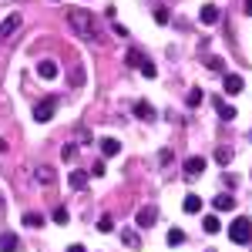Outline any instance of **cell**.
<instances>
[{
    "label": "cell",
    "instance_id": "d6986e66",
    "mask_svg": "<svg viewBox=\"0 0 252 252\" xmlns=\"http://www.w3.org/2000/svg\"><path fill=\"white\" fill-rule=\"evenodd\" d=\"M202 229H205L209 235H215L219 229H222V222H219V215H205V219H202Z\"/></svg>",
    "mask_w": 252,
    "mask_h": 252
},
{
    "label": "cell",
    "instance_id": "5bb4252c",
    "mask_svg": "<svg viewBox=\"0 0 252 252\" xmlns=\"http://www.w3.org/2000/svg\"><path fill=\"white\" fill-rule=\"evenodd\" d=\"M182 209H185L189 215H198V212H202V195H185Z\"/></svg>",
    "mask_w": 252,
    "mask_h": 252
},
{
    "label": "cell",
    "instance_id": "e575fe53",
    "mask_svg": "<svg viewBox=\"0 0 252 252\" xmlns=\"http://www.w3.org/2000/svg\"><path fill=\"white\" fill-rule=\"evenodd\" d=\"M54 3H58V0H54Z\"/></svg>",
    "mask_w": 252,
    "mask_h": 252
},
{
    "label": "cell",
    "instance_id": "ffe728a7",
    "mask_svg": "<svg viewBox=\"0 0 252 252\" xmlns=\"http://www.w3.org/2000/svg\"><path fill=\"white\" fill-rule=\"evenodd\" d=\"M34 178H37L40 185H51V182H54V168H51V165H40Z\"/></svg>",
    "mask_w": 252,
    "mask_h": 252
},
{
    "label": "cell",
    "instance_id": "4316f807",
    "mask_svg": "<svg viewBox=\"0 0 252 252\" xmlns=\"http://www.w3.org/2000/svg\"><path fill=\"white\" fill-rule=\"evenodd\" d=\"M141 74H145V78H158V67L152 61H145V64H141Z\"/></svg>",
    "mask_w": 252,
    "mask_h": 252
},
{
    "label": "cell",
    "instance_id": "d4e9b609",
    "mask_svg": "<svg viewBox=\"0 0 252 252\" xmlns=\"http://www.w3.org/2000/svg\"><path fill=\"white\" fill-rule=\"evenodd\" d=\"M215 161H219V165H229V161H232V152H229V148H219V152H215Z\"/></svg>",
    "mask_w": 252,
    "mask_h": 252
},
{
    "label": "cell",
    "instance_id": "83f0119b",
    "mask_svg": "<svg viewBox=\"0 0 252 252\" xmlns=\"http://www.w3.org/2000/svg\"><path fill=\"white\" fill-rule=\"evenodd\" d=\"M61 155H64V161H74V158H78V145H64Z\"/></svg>",
    "mask_w": 252,
    "mask_h": 252
},
{
    "label": "cell",
    "instance_id": "30bf717a",
    "mask_svg": "<svg viewBox=\"0 0 252 252\" xmlns=\"http://www.w3.org/2000/svg\"><path fill=\"white\" fill-rule=\"evenodd\" d=\"M97 145H101V155L104 158H115L118 152H121V141H118V138H101Z\"/></svg>",
    "mask_w": 252,
    "mask_h": 252
},
{
    "label": "cell",
    "instance_id": "1f68e13d",
    "mask_svg": "<svg viewBox=\"0 0 252 252\" xmlns=\"http://www.w3.org/2000/svg\"><path fill=\"white\" fill-rule=\"evenodd\" d=\"M67 252H88V249H84V246H71Z\"/></svg>",
    "mask_w": 252,
    "mask_h": 252
},
{
    "label": "cell",
    "instance_id": "7a4b0ae2",
    "mask_svg": "<svg viewBox=\"0 0 252 252\" xmlns=\"http://www.w3.org/2000/svg\"><path fill=\"white\" fill-rule=\"evenodd\" d=\"M229 239L239 242V246H249V242H252V219H246V215L232 219V225H229Z\"/></svg>",
    "mask_w": 252,
    "mask_h": 252
},
{
    "label": "cell",
    "instance_id": "6da1fadb",
    "mask_svg": "<svg viewBox=\"0 0 252 252\" xmlns=\"http://www.w3.org/2000/svg\"><path fill=\"white\" fill-rule=\"evenodd\" d=\"M67 24H71V31H78V37L97 40V24H94V17H91V10H81V7H74V10L67 14Z\"/></svg>",
    "mask_w": 252,
    "mask_h": 252
},
{
    "label": "cell",
    "instance_id": "9a60e30c",
    "mask_svg": "<svg viewBox=\"0 0 252 252\" xmlns=\"http://www.w3.org/2000/svg\"><path fill=\"white\" fill-rule=\"evenodd\" d=\"M135 118H141V121H152V118H155V108H152L148 101H135Z\"/></svg>",
    "mask_w": 252,
    "mask_h": 252
},
{
    "label": "cell",
    "instance_id": "cb8c5ba5",
    "mask_svg": "<svg viewBox=\"0 0 252 252\" xmlns=\"http://www.w3.org/2000/svg\"><path fill=\"white\" fill-rule=\"evenodd\" d=\"M97 232H115V219H111V215H104V219L97 222Z\"/></svg>",
    "mask_w": 252,
    "mask_h": 252
},
{
    "label": "cell",
    "instance_id": "44dd1931",
    "mask_svg": "<svg viewBox=\"0 0 252 252\" xmlns=\"http://www.w3.org/2000/svg\"><path fill=\"white\" fill-rule=\"evenodd\" d=\"M24 225H31V229H40V225H44V215H40V212H27V215H24Z\"/></svg>",
    "mask_w": 252,
    "mask_h": 252
},
{
    "label": "cell",
    "instance_id": "277c9868",
    "mask_svg": "<svg viewBox=\"0 0 252 252\" xmlns=\"http://www.w3.org/2000/svg\"><path fill=\"white\" fill-rule=\"evenodd\" d=\"M135 222H138V229H152V225L158 222V212L152 209V205H141L138 215H135Z\"/></svg>",
    "mask_w": 252,
    "mask_h": 252
},
{
    "label": "cell",
    "instance_id": "603a6c76",
    "mask_svg": "<svg viewBox=\"0 0 252 252\" xmlns=\"http://www.w3.org/2000/svg\"><path fill=\"white\" fill-rule=\"evenodd\" d=\"M185 101H189V108H198V104H202V88H192Z\"/></svg>",
    "mask_w": 252,
    "mask_h": 252
},
{
    "label": "cell",
    "instance_id": "3957f363",
    "mask_svg": "<svg viewBox=\"0 0 252 252\" xmlns=\"http://www.w3.org/2000/svg\"><path fill=\"white\" fill-rule=\"evenodd\" d=\"M54 111H58V101L54 97H47V101H40V104H34V121H51L54 118Z\"/></svg>",
    "mask_w": 252,
    "mask_h": 252
},
{
    "label": "cell",
    "instance_id": "ac0fdd59",
    "mask_svg": "<svg viewBox=\"0 0 252 252\" xmlns=\"http://www.w3.org/2000/svg\"><path fill=\"white\" fill-rule=\"evenodd\" d=\"M215 209H219V212H232L235 198H232V195H215Z\"/></svg>",
    "mask_w": 252,
    "mask_h": 252
},
{
    "label": "cell",
    "instance_id": "ba28073f",
    "mask_svg": "<svg viewBox=\"0 0 252 252\" xmlns=\"http://www.w3.org/2000/svg\"><path fill=\"white\" fill-rule=\"evenodd\" d=\"M198 20H202L205 27H212V24H219V7H215V3H205V7L198 10Z\"/></svg>",
    "mask_w": 252,
    "mask_h": 252
},
{
    "label": "cell",
    "instance_id": "2e32d148",
    "mask_svg": "<svg viewBox=\"0 0 252 252\" xmlns=\"http://www.w3.org/2000/svg\"><path fill=\"white\" fill-rule=\"evenodd\" d=\"M125 61H128V67H141V64H145V54H141V47H128Z\"/></svg>",
    "mask_w": 252,
    "mask_h": 252
},
{
    "label": "cell",
    "instance_id": "4fadbf2b",
    "mask_svg": "<svg viewBox=\"0 0 252 252\" xmlns=\"http://www.w3.org/2000/svg\"><path fill=\"white\" fill-rule=\"evenodd\" d=\"M212 104H215V111H219V118H222V121H232V118H235V108H232V104H225L222 97H215Z\"/></svg>",
    "mask_w": 252,
    "mask_h": 252
},
{
    "label": "cell",
    "instance_id": "484cf974",
    "mask_svg": "<svg viewBox=\"0 0 252 252\" xmlns=\"http://www.w3.org/2000/svg\"><path fill=\"white\" fill-rule=\"evenodd\" d=\"M104 172H108V168H104V161H94V165L88 168V175H91V178H101Z\"/></svg>",
    "mask_w": 252,
    "mask_h": 252
},
{
    "label": "cell",
    "instance_id": "d6a6232c",
    "mask_svg": "<svg viewBox=\"0 0 252 252\" xmlns=\"http://www.w3.org/2000/svg\"><path fill=\"white\" fill-rule=\"evenodd\" d=\"M246 14H249V17H252V0H246Z\"/></svg>",
    "mask_w": 252,
    "mask_h": 252
},
{
    "label": "cell",
    "instance_id": "836d02e7",
    "mask_svg": "<svg viewBox=\"0 0 252 252\" xmlns=\"http://www.w3.org/2000/svg\"><path fill=\"white\" fill-rule=\"evenodd\" d=\"M0 212H3V195H0Z\"/></svg>",
    "mask_w": 252,
    "mask_h": 252
},
{
    "label": "cell",
    "instance_id": "7c38bea8",
    "mask_svg": "<svg viewBox=\"0 0 252 252\" xmlns=\"http://www.w3.org/2000/svg\"><path fill=\"white\" fill-rule=\"evenodd\" d=\"M37 74L44 81H54V78H58V64H54V61H40V64H37Z\"/></svg>",
    "mask_w": 252,
    "mask_h": 252
},
{
    "label": "cell",
    "instance_id": "9c48e42d",
    "mask_svg": "<svg viewBox=\"0 0 252 252\" xmlns=\"http://www.w3.org/2000/svg\"><path fill=\"white\" fill-rule=\"evenodd\" d=\"M17 249H20L17 232H0V252H17Z\"/></svg>",
    "mask_w": 252,
    "mask_h": 252
},
{
    "label": "cell",
    "instance_id": "52a82bcc",
    "mask_svg": "<svg viewBox=\"0 0 252 252\" xmlns=\"http://www.w3.org/2000/svg\"><path fill=\"white\" fill-rule=\"evenodd\" d=\"M222 88H225V94H242L246 81L239 78V74H225V78H222Z\"/></svg>",
    "mask_w": 252,
    "mask_h": 252
},
{
    "label": "cell",
    "instance_id": "8992f818",
    "mask_svg": "<svg viewBox=\"0 0 252 252\" xmlns=\"http://www.w3.org/2000/svg\"><path fill=\"white\" fill-rule=\"evenodd\" d=\"M17 27H20V14H7V17L0 20V40H7Z\"/></svg>",
    "mask_w": 252,
    "mask_h": 252
},
{
    "label": "cell",
    "instance_id": "f546056e",
    "mask_svg": "<svg viewBox=\"0 0 252 252\" xmlns=\"http://www.w3.org/2000/svg\"><path fill=\"white\" fill-rule=\"evenodd\" d=\"M54 222H58V225H64V222H67V209H64V205H58V209H54Z\"/></svg>",
    "mask_w": 252,
    "mask_h": 252
},
{
    "label": "cell",
    "instance_id": "5b68a950",
    "mask_svg": "<svg viewBox=\"0 0 252 252\" xmlns=\"http://www.w3.org/2000/svg\"><path fill=\"white\" fill-rule=\"evenodd\" d=\"M202 172H205V158H202V155L185 158V178H198Z\"/></svg>",
    "mask_w": 252,
    "mask_h": 252
},
{
    "label": "cell",
    "instance_id": "4dcf8cb0",
    "mask_svg": "<svg viewBox=\"0 0 252 252\" xmlns=\"http://www.w3.org/2000/svg\"><path fill=\"white\" fill-rule=\"evenodd\" d=\"M205 64H209V71H222V67H225V61H222V58H209Z\"/></svg>",
    "mask_w": 252,
    "mask_h": 252
},
{
    "label": "cell",
    "instance_id": "8fae6325",
    "mask_svg": "<svg viewBox=\"0 0 252 252\" xmlns=\"http://www.w3.org/2000/svg\"><path fill=\"white\" fill-rule=\"evenodd\" d=\"M88 178H91L88 172H71L67 175V185H71L74 192H84V189H88Z\"/></svg>",
    "mask_w": 252,
    "mask_h": 252
},
{
    "label": "cell",
    "instance_id": "e0dca14e",
    "mask_svg": "<svg viewBox=\"0 0 252 252\" xmlns=\"http://www.w3.org/2000/svg\"><path fill=\"white\" fill-rule=\"evenodd\" d=\"M121 242H125L128 249H141V239H138L135 229H125V232H121Z\"/></svg>",
    "mask_w": 252,
    "mask_h": 252
},
{
    "label": "cell",
    "instance_id": "f1b7e54d",
    "mask_svg": "<svg viewBox=\"0 0 252 252\" xmlns=\"http://www.w3.org/2000/svg\"><path fill=\"white\" fill-rule=\"evenodd\" d=\"M155 20L158 24H168V20H172L168 17V7H155Z\"/></svg>",
    "mask_w": 252,
    "mask_h": 252
},
{
    "label": "cell",
    "instance_id": "7402d4cb",
    "mask_svg": "<svg viewBox=\"0 0 252 252\" xmlns=\"http://www.w3.org/2000/svg\"><path fill=\"white\" fill-rule=\"evenodd\" d=\"M165 242H168V246H182V242H185V232H182V229H168Z\"/></svg>",
    "mask_w": 252,
    "mask_h": 252
}]
</instances>
